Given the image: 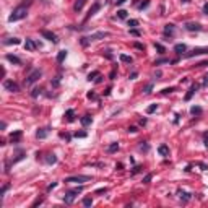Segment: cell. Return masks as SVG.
Instances as JSON below:
<instances>
[{"mask_svg": "<svg viewBox=\"0 0 208 208\" xmlns=\"http://www.w3.org/2000/svg\"><path fill=\"white\" fill-rule=\"evenodd\" d=\"M26 15H28L26 7L20 5V7H17V8L13 10V13L8 17V21L10 23H13V21H20V20H23V18H26Z\"/></svg>", "mask_w": 208, "mask_h": 208, "instance_id": "obj_1", "label": "cell"}, {"mask_svg": "<svg viewBox=\"0 0 208 208\" xmlns=\"http://www.w3.org/2000/svg\"><path fill=\"white\" fill-rule=\"evenodd\" d=\"M41 70H33L31 73L28 75V77L25 78V86H31V85H34V83L41 78Z\"/></svg>", "mask_w": 208, "mask_h": 208, "instance_id": "obj_2", "label": "cell"}, {"mask_svg": "<svg viewBox=\"0 0 208 208\" xmlns=\"http://www.w3.org/2000/svg\"><path fill=\"white\" fill-rule=\"evenodd\" d=\"M104 37H107L106 31H98V33L91 34L90 37H82V44L86 46V44H88V41H98V39H104Z\"/></svg>", "mask_w": 208, "mask_h": 208, "instance_id": "obj_3", "label": "cell"}, {"mask_svg": "<svg viewBox=\"0 0 208 208\" xmlns=\"http://www.w3.org/2000/svg\"><path fill=\"white\" fill-rule=\"evenodd\" d=\"M82 190H83V187H77V189H73V190H68L65 195H64V202H65V203H72Z\"/></svg>", "mask_w": 208, "mask_h": 208, "instance_id": "obj_4", "label": "cell"}, {"mask_svg": "<svg viewBox=\"0 0 208 208\" xmlns=\"http://www.w3.org/2000/svg\"><path fill=\"white\" fill-rule=\"evenodd\" d=\"M91 177H88V176H72V177H67L65 179V182H68V184H73V182H88Z\"/></svg>", "mask_w": 208, "mask_h": 208, "instance_id": "obj_5", "label": "cell"}, {"mask_svg": "<svg viewBox=\"0 0 208 208\" xmlns=\"http://www.w3.org/2000/svg\"><path fill=\"white\" fill-rule=\"evenodd\" d=\"M3 86H5V90L12 91V93H18V91H20V86H18L15 82H12V80H5Z\"/></svg>", "mask_w": 208, "mask_h": 208, "instance_id": "obj_6", "label": "cell"}, {"mask_svg": "<svg viewBox=\"0 0 208 208\" xmlns=\"http://www.w3.org/2000/svg\"><path fill=\"white\" fill-rule=\"evenodd\" d=\"M99 8H101V3H99V2H94V3H93V7H91V8H90V12H88V15H86L85 21H88L91 17H93V15H96V12H98Z\"/></svg>", "mask_w": 208, "mask_h": 208, "instance_id": "obj_7", "label": "cell"}, {"mask_svg": "<svg viewBox=\"0 0 208 208\" xmlns=\"http://www.w3.org/2000/svg\"><path fill=\"white\" fill-rule=\"evenodd\" d=\"M208 49H205V47H200V49H193L192 52L185 54V57H193V55H200V54H207Z\"/></svg>", "mask_w": 208, "mask_h": 208, "instance_id": "obj_8", "label": "cell"}, {"mask_svg": "<svg viewBox=\"0 0 208 208\" xmlns=\"http://www.w3.org/2000/svg\"><path fill=\"white\" fill-rule=\"evenodd\" d=\"M42 36H44L46 39H47V41H52L54 44H55V42L59 41V39H57V36H55L54 33H50V31H42Z\"/></svg>", "mask_w": 208, "mask_h": 208, "instance_id": "obj_9", "label": "cell"}, {"mask_svg": "<svg viewBox=\"0 0 208 208\" xmlns=\"http://www.w3.org/2000/svg\"><path fill=\"white\" fill-rule=\"evenodd\" d=\"M185 29L187 31H202V26L198 23H187L185 25Z\"/></svg>", "mask_w": 208, "mask_h": 208, "instance_id": "obj_10", "label": "cell"}, {"mask_svg": "<svg viewBox=\"0 0 208 208\" xmlns=\"http://www.w3.org/2000/svg\"><path fill=\"white\" fill-rule=\"evenodd\" d=\"M47 135H49V129H47V127H44V129H39V130L36 132V137L37 138H46V137H47Z\"/></svg>", "mask_w": 208, "mask_h": 208, "instance_id": "obj_11", "label": "cell"}, {"mask_svg": "<svg viewBox=\"0 0 208 208\" xmlns=\"http://www.w3.org/2000/svg\"><path fill=\"white\" fill-rule=\"evenodd\" d=\"M197 90H198V85H192V86H190V90H189V93L185 94V101H189V99H190L192 96L197 93Z\"/></svg>", "mask_w": 208, "mask_h": 208, "instance_id": "obj_12", "label": "cell"}, {"mask_svg": "<svg viewBox=\"0 0 208 208\" xmlns=\"http://www.w3.org/2000/svg\"><path fill=\"white\" fill-rule=\"evenodd\" d=\"M85 2H86V0H77V2H75V5H73V10H75V12H82V8L85 7Z\"/></svg>", "mask_w": 208, "mask_h": 208, "instance_id": "obj_13", "label": "cell"}, {"mask_svg": "<svg viewBox=\"0 0 208 208\" xmlns=\"http://www.w3.org/2000/svg\"><path fill=\"white\" fill-rule=\"evenodd\" d=\"M25 49H26V50H34V49H36V44L33 42V39H26Z\"/></svg>", "mask_w": 208, "mask_h": 208, "instance_id": "obj_14", "label": "cell"}, {"mask_svg": "<svg viewBox=\"0 0 208 208\" xmlns=\"http://www.w3.org/2000/svg\"><path fill=\"white\" fill-rule=\"evenodd\" d=\"M7 60L12 62V64H17V65H20V64H21L20 59H18L17 55H12V54H8V55H7Z\"/></svg>", "mask_w": 208, "mask_h": 208, "instance_id": "obj_15", "label": "cell"}, {"mask_svg": "<svg viewBox=\"0 0 208 208\" xmlns=\"http://www.w3.org/2000/svg\"><path fill=\"white\" fill-rule=\"evenodd\" d=\"M158 151H159V155L161 156H167L169 155V148H167L166 145H161V146L158 148Z\"/></svg>", "mask_w": 208, "mask_h": 208, "instance_id": "obj_16", "label": "cell"}, {"mask_svg": "<svg viewBox=\"0 0 208 208\" xmlns=\"http://www.w3.org/2000/svg\"><path fill=\"white\" fill-rule=\"evenodd\" d=\"M185 49H187V47H185V44H176V46H174V50H176L177 54L185 52Z\"/></svg>", "mask_w": 208, "mask_h": 208, "instance_id": "obj_17", "label": "cell"}, {"mask_svg": "<svg viewBox=\"0 0 208 208\" xmlns=\"http://www.w3.org/2000/svg\"><path fill=\"white\" fill-rule=\"evenodd\" d=\"M65 57H67V50H60V52L57 54V62L62 64V62L65 60Z\"/></svg>", "mask_w": 208, "mask_h": 208, "instance_id": "obj_18", "label": "cell"}, {"mask_svg": "<svg viewBox=\"0 0 208 208\" xmlns=\"http://www.w3.org/2000/svg\"><path fill=\"white\" fill-rule=\"evenodd\" d=\"M20 39H18V37H10V39H5V41H3V44H7V46H8V44H20Z\"/></svg>", "mask_w": 208, "mask_h": 208, "instance_id": "obj_19", "label": "cell"}, {"mask_svg": "<svg viewBox=\"0 0 208 208\" xmlns=\"http://www.w3.org/2000/svg\"><path fill=\"white\" fill-rule=\"evenodd\" d=\"M120 60L125 62V64H132L133 62V59L130 57V55H125V54H120Z\"/></svg>", "mask_w": 208, "mask_h": 208, "instance_id": "obj_20", "label": "cell"}, {"mask_svg": "<svg viewBox=\"0 0 208 208\" xmlns=\"http://www.w3.org/2000/svg\"><path fill=\"white\" fill-rule=\"evenodd\" d=\"M46 163H47V164L57 163V158H55V155H47V158H46Z\"/></svg>", "mask_w": 208, "mask_h": 208, "instance_id": "obj_21", "label": "cell"}, {"mask_svg": "<svg viewBox=\"0 0 208 208\" xmlns=\"http://www.w3.org/2000/svg\"><path fill=\"white\" fill-rule=\"evenodd\" d=\"M93 122V119L90 117V115H85V117H82V125H90V124Z\"/></svg>", "mask_w": 208, "mask_h": 208, "instance_id": "obj_22", "label": "cell"}, {"mask_svg": "<svg viewBox=\"0 0 208 208\" xmlns=\"http://www.w3.org/2000/svg\"><path fill=\"white\" fill-rule=\"evenodd\" d=\"M20 137H21V132H20V130L10 135V138H12V142H13V143H15V142H18V140H20Z\"/></svg>", "mask_w": 208, "mask_h": 208, "instance_id": "obj_23", "label": "cell"}, {"mask_svg": "<svg viewBox=\"0 0 208 208\" xmlns=\"http://www.w3.org/2000/svg\"><path fill=\"white\" fill-rule=\"evenodd\" d=\"M119 150V143H111L109 146H107V151L109 153H114V151H117Z\"/></svg>", "mask_w": 208, "mask_h": 208, "instance_id": "obj_24", "label": "cell"}, {"mask_svg": "<svg viewBox=\"0 0 208 208\" xmlns=\"http://www.w3.org/2000/svg\"><path fill=\"white\" fill-rule=\"evenodd\" d=\"M174 33V25H166L164 28V34H172Z\"/></svg>", "mask_w": 208, "mask_h": 208, "instance_id": "obj_25", "label": "cell"}, {"mask_svg": "<svg viewBox=\"0 0 208 208\" xmlns=\"http://www.w3.org/2000/svg\"><path fill=\"white\" fill-rule=\"evenodd\" d=\"M179 195H180V198H184V202L190 200V193H187V192H182V190H180V192H179Z\"/></svg>", "mask_w": 208, "mask_h": 208, "instance_id": "obj_26", "label": "cell"}, {"mask_svg": "<svg viewBox=\"0 0 208 208\" xmlns=\"http://www.w3.org/2000/svg\"><path fill=\"white\" fill-rule=\"evenodd\" d=\"M190 112H192V114H202V107L193 106V107H190Z\"/></svg>", "mask_w": 208, "mask_h": 208, "instance_id": "obj_27", "label": "cell"}, {"mask_svg": "<svg viewBox=\"0 0 208 208\" xmlns=\"http://www.w3.org/2000/svg\"><path fill=\"white\" fill-rule=\"evenodd\" d=\"M117 17L120 18V20H125V18H127V12H125V10H119V12H117Z\"/></svg>", "mask_w": 208, "mask_h": 208, "instance_id": "obj_28", "label": "cell"}, {"mask_svg": "<svg viewBox=\"0 0 208 208\" xmlns=\"http://www.w3.org/2000/svg\"><path fill=\"white\" fill-rule=\"evenodd\" d=\"M73 114H75V112H73L72 109L67 111V120H68V122H72V120H73Z\"/></svg>", "mask_w": 208, "mask_h": 208, "instance_id": "obj_29", "label": "cell"}, {"mask_svg": "<svg viewBox=\"0 0 208 208\" xmlns=\"http://www.w3.org/2000/svg\"><path fill=\"white\" fill-rule=\"evenodd\" d=\"M83 205H85V207H91V205H93V200H91L90 197H86V198H83Z\"/></svg>", "mask_w": 208, "mask_h": 208, "instance_id": "obj_30", "label": "cell"}, {"mask_svg": "<svg viewBox=\"0 0 208 208\" xmlns=\"http://www.w3.org/2000/svg\"><path fill=\"white\" fill-rule=\"evenodd\" d=\"M129 26H130V28L138 26V20H129Z\"/></svg>", "mask_w": 208, "mask_h": 208, "instance_id": "obj_31", "label": "cell"}, {"mask_svg": "<svg viewBox=\"0 0 208 208\" xmlns=\"http://www.w3.org/2000/svg\"><path fill=\"white\" fill-rule=\"evenodd\" d=\"M151 90H153V83H150V85H146V86H145V90H143V91H145V93H146V94H150V93H151Z\"/></svg>", "mask_w": 208, "mask_h": 208, "instance_id": "obj_32", "label": "cell"}, {"mask_svg": "<svg viewBox=\"0 0 208 208\" xmlns=\"http://www.w3.org/2000/svg\"><path fill=\"white\" fill-rule=\"evenodd\" d=\"M99 75H101L99 72H93V73H90V75H88V80L91 82V80H94V77H99Z\"/></svg>", "mask_w": 208, "mask_h": 208, "instance_id": "obj_33", "label": "cell"}, {"mask_svg": "<svg viewBox=\"0 0 208 208\" xmlns=\"http://www.w3.org/2000/svg\"><path fill=\"white\" fill-rule=\"evenodd\" d=\"M39 93H41V90H39V88H34L33 93H31V96H33V98H37V96H39Z\"/></svg>", "mask_w": 208, "mask_h": 208, "instance_id": "obj_34", "label": "cell"}, {"mask_svg": "<svg viewBox=\"0 0 208 208\" xmlns=\"http://www.w3.org/2000/svg\"><path fill=\"white\" fill-rule=\"evenodd\" d=\"M156 107H158V106H156V104H153V106H150V107L146 109V112H148V114H151V112H155V111H156Z\"/></svg>", "mask_w": 208, "mask_h": 208, "instance_id": "obj_35", "label": "cell"}, {"mask_svg": "<svg viewBox=\"0 0 208 208\" xmlns=\"http://www.w3.org/2000/svg\"><path fill=\"white\" fill-rule=\"evenodd\" d=\"M75 137H78V138H85L86 133H85V132H77V133H75Z\"/></svg>", "mask_w": 208, "mask_h": 208, "instance_id": "obj_36", "label": "cell"}, {"mask_svg": "<svg viewBox=\"0 0 208 208\" xmlns=\"http://www.w3.org/2000/svg\"><path fill=\"white\" fill-rule=\"evenodd\" d=\"M151 177H153L151 174H146V176H145V179H143V182H145V184H148V182L151 180Z\"/></svg>", "mask_w": 208, "mask_h": 208, "instance_id": "obj_37", "label": "cell"}, {"mask_svg": "<svg viewBox=\"0 0 208 208\" xmlns=\"http://www.w3.org/2000/svg\"><path fill=\"white\" fill-rule=\"evenodd\" d=\"M148 5H150V2H148V0H146V2H143V3H142V5H140L138 8H140V10H143V8H146Z\"/></svg>", "mask_w": 208, "mask_h": 208, "instance_id": "obj_38", "label": "cell"}, {"mask_svg": "<svg viewBox=\"0 0 208 208\" xmlns=\"http://www.w3.org/2000/svg\"><path fill=\"white\" fill-rule=\"evenodd\" d=\"M55 187H57V182H52V184L49 185V187H47V192H50L52 189H55Z\"/></svg>", "mask_w": 208, "mask_h": 208, "instance_id": "obj_39", "label": "cell"}, {"mask_svg": "<svg viewBox=\"0 0 208 208\" xmlns=\"http://www.w3.org/2000/svg\"><path fill=\"white\" fill-rule=\"evenodd\" d=\"M129 132H130V133H137L138 129H137V127H129Z\"/></svg>", "mask_w": 208, "mask_h": 208, "instance_id": "obj_40", "label": "cell"}, {"mask_svg": "<svg viewBox=\"0 0 208 208\" xmlns=\"http://www.w3.org/2000/svg\"><path fill=\"white\" fill-rule=\"evenodd\" d=\"M172 91H174V88H164L163 93H164V94H167V93H172Z\"/></svg>", "mask_w": 208, "mask_h": 208, "instance_id": "obj_41", "label": "cell"}, {"mask_svg": "<svg viewBox=\"0 0 208 208\" xmlns=\"http://www.w3.org/2000/svg\"><path fill=\"white\" fill-rule=\"evenodd\" d=\"M155 46H156V49H158L159 52H164V47H163L161 44H155Z\"/></svg>", "mask_w": 208, "mask_h": 208, "instance_id": "obj_42", "label": "cell"}, {"mask_svg": "<svg viewBox=\"0 0 208 208\" xmlns=\"http://www.w3.org/2000/svg\"><path fill=\"white\" fill-rule=\"evenodd\" d=\"M104 192H107L106 187H104V189H98V190H96V193H104Z\"/></svg>", "mask_w": 208, "mask_h": 208, "instance_id": "obj_43", "label": "cell"}, {"mask_svg": "<svg viewBox=\"0 0 208 208\" xmlns=\"http://www.w3.org/2000/svg\"><path fill=\"white\" fill-rule=\"evenodd\" d=\"M41 203H42V198H37L36 202L33 203V207H36V205H41Z\"/></svg>", "mask_w": 208, "mask_h": 208, "instance_id": "obj_44", "label": "cell"}, {"mask_svg": "<svg viewBox=\"0 0 208 208\" xmlns=\"http://www.w3.org/2000/svg\"><path fill=\"white\" fill-rule=\"evenodd\" d=\"M130 33L133 34V36H140V33L137 31V29H130Z\"/></svg>", "mask_w": 208, "mask_h": 208, "instance_id": "obj_45", "label": "cell"}, {"mask_svg": "<svg viewBox=\"0 0 208 208\" xmlns=\"http://www.w3.org/2000/svg\"><path fill=\"white\" fill-rule=\"evenodd\" d=\"M203 13H205V15H208V3L203 5Z\"/></svg>", "mask_w": 208, "mask_h": 208, "instance_id": "obj_46", "label": "cell"}, {"mask_svg": "<svg viewBox=\"0 0 208 208\" xmlns=\"http://www.w3.org/2000/svg\"><path fill=\"white\" fill-rule=\"evenodd\" d=\"M88 98H90V99H91V98H93V99H94V98H96V94H94V93H93V91H91V93H88Z\"/></svg>", "mask_w": 208, "mask_h": 208, "instance_id": "obj_47", "label": "cell"}, {"mask_svg": "<svg viewBox=\"0 0 208 208\" xmlns=\"http://www.w3.org/2000/svg\"><path fill=\"white\" fill-rule=\"evenodd\" d=\"M7 189H8V185H5V187H3V189H2V193H0V195H3L5 192H7Z\"/></svg>", "mask_w": 208, "mask_h": 208, "instance_id": "obj_48", "label": "cell"}, {"mask_svg": "<svg viewBox=\"0 0 208 208\" xmlns=\"http://www.w3.org/2000/svg\"><path fill=\"white\" fill-rule=\"evenodd\" d=\"M140 150H145V151H146L148 146H146V145H140Z\"/></svg>", "mask_w": 208, "mask_h": 208, "instance_id": "obj_49", "label": "cell"}, {"mask_svg": "<svg viewBox=\"0 0 208 208\" xmlns=\"http://www.w3.org/2000/svg\"><path fill=\"white\" fill-rule=\"evenodd\" d=\"M125 2H127V0H117V5H124Z\"/></svg>", "mask_w": 208, "mask_h": 208, "instance_id": "obj_50", "label": "cell"}, {"mask_svg": "<svg viewBox=\"0 0 208 208\" xmlns=\"http://www.w3.org/2000/svg\"><path fill=\"white\" fill-rule=\"evenodd\" d=\"M205 145H207V146H208V133L205 135Z\"/></svg>", "mask_w": 208, "mask_h": 208, "instance_id": "obj_51", "label": "cell"}, {"mask_svg": "<svg viewBox=\"0 0 208 208\" xmlns=\"http://www.w3.org/2000/svg\"><path fill=\"white\" fill-rule=\"evenodd\" d=\"M182 2H184V3H187V2H189V0H182Z\"/></svg>", "mask_w": 208, "mask_h": 208, "instance_id": "obj_52", "label": "cell"}]
</instances>
